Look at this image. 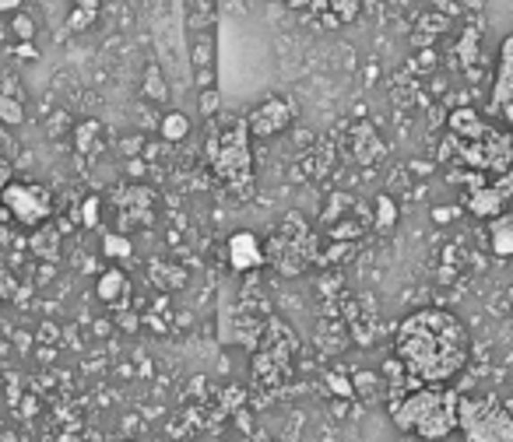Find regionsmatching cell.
Here are the masks:
<instances>
[{
    "mask_svg": "<svg viewBox=\"0 0 513 442\" xmlns=\"http://www.w3.org/2000/svg\"><path fill=\"white\" fill-rule=\"evenodd\" d=\"M503 201H507L503 190H496V186H478L468 197V207L474 214H482V218H500V214H503Z\"/></svg>",
    "mask_w": 513,
    "mask_h": 442,
    "instance_id": "10",
    "label": "cell"
},
{
    "mask_svg": "<svg viewBox=\"0 0 513 442\" xmlns=\"http://www.w3.org/2000/svg\"><path fill=\"white\" fill-rule=\"evenodd\" d=\"M264 264V246L256 239L254 232H236L232 239H229V267L232 271H239V274H247V271H254Z\"/></svg>",
    "mask_w": 513,
    "mask_h": 442,
    "instance_id": "9",
    "label": "cell"
},
{
    "mask_svg": "<svg viewBox=\"0 0 513 442\" xmlns=\"http://www.w3.org/2000/svg\"><path fill=\"white\" fill-rule=\"evenodd\" d=\"M394 355L419 383H450L468 365L471 337L454 313L419 309L397 323Z\"/></svg>",
    "mask_w": 513,
    "mask_h": 442,
    "instance_id": "1",
    "label": "cell"
},
{
    "mask_svg": "<svg viewBox=\"0 0 513 442\" xmlns=\"http://www.w3.org/2000/svg\"><path fill=\"white\" fill-rule=\"evenodd\" d=\"M99 299L106 302V306H124L127 302V291H130V284H127V274L124 271H106L102 278H99Z\"/></svg>",
    "mask_w": 513,
    "mask_h": 442,
    "instance_id": "11",
    "label": "cell"
},
{
    "mask_svg": "<svg viewBox=\"0 0 513 442\" xmlns=\"http://www.w3.org/2000/svg\"><path fill=\"white\" fill-rule=\"evenodd\" d=\"M309 253H313V239H309L302 218L300 214H289L278 225V232L271 236V242H267L264 260H271L282 274H300L302 267L309 264Z\"/></svg>",
    "mask_w": 513,
    "mask_h": 442,
    "instance_id": "5",
    "label": "cell"
},
{
    "mask_svg": "<svg viewBox=\"0 0 513 442\" xmlns=\"http://www.w3.org/2000/svg\"><path fill=\"white\" fill-rule=\"evenodd\" d=\"M22 0H0V11H14Z\"/></svg>",
    "mask_w": 513,
    "mask_h": 442,
    "instance_id": "20",
    "label": "cell"
},
{
    "mask_svg": "<svg viewBox=\"0 0 513 442\" xmlns=\"http://www.w3.org/2000/svg\"><path fill=\"white\" fill-rule=\"evenodd\" d=\"M14 25H18V32H22V36H29V29H32V25H29V22H25V18H18V22H14Z\"/></svg>",
    "mask_w": 513,
    "mask_h": 442,
    "instance_id": "19",
    "label": "cell"
},
{
    "mask_svg": "<svg viewBox=\"0 0 513 442\" xmlns=\"http://www.w3.org/2000/svg\"><path fill=\"white\" fill-rule=\"evenodd\" d=\"M102 249H106V256H130V239L127 236H106V242H102Z\"/></svg>",
    "mask_w": 513,
    "mask_h": 442,
    "instance_id": "15",
    "label": "cell"
},
{
    "mask_svg": "<svg viewBox=\"0 0 513 442\" xmlns=\"http://www.w3.org/2000/svg\"><path fill=\"white\" fill-rule=\"evenodd\" d=\"M7 183H11V165L0 159V194H4ZM4 214H7V211H4V204H0V218H4Z\"/></svg>",
    "mask_w": 513,
    "mask_h": 442,
    "instance_id": "17",
    "label": "cell"
},
{
    "mask_svg": "<svg viewBox=\"0 0 513 442\" xmlns=\"http://www.w3.org/2000/svg\"><path fill=\"white\" fill-rule=\"evenodd\" d=\"M390 221H394V204L387 201V197H380V225H390Z\"/></svg>",
    "mask_w": 513,
    "mask_h": 442,
    "instance_id": "18",
    "label": "cell"
},
{
    "mask_svg": "<svg viewBox=\"0 0 513 442\" xmlns=\"http://www.w3.org/2000/svg\"><path fill=\"white\" fill-rule=\"evenodd\" d=\"M82 218H85V225H99V197H88L82 204Z\"/></svg>",
    "mask_w": 513,
    "mask_h": 442,
    "instance_id": "16",
    "label": "cell"
},
{
    "mask_svg": "<svg viewBox=\"0 0 513 442\" xmlns=\"http://www.w3.org/2000/svg\"><path fill=\"white\" fill-rule=\"evenodd\" d=\"M492 109L513 126V36L500 46V64H496V84H492Z\"/></svg>",
    "mask_w": 513,
    "mask_h": 442,
    "instance_id": "7",
    "label": "cell"
},
{
    "mask_svg": "<svg viewBox=\"0 0 513 442\" xmlns=\"http://www.w3.org/2000/svg\"><path fill=\"white\" fill-rule=\"evenodd\" d=\"M190 134V120L183 117V113H170L166 120H162V137L166 141H183Z\"/></svg>",
    "mask_w": 513,
    "mask_h": 442,
    "instance_id": "13",
    "label": "cell"
},
{
    "mask_svg": "<svg viewBox=\"0 0 513 442\" xmlns=\"http://www.w3.org/2000/svg\"><path fill=\"white\" fill-rule=\"evenodd\" d=\"M489 242L496 256H513V211H503L489 225Z\"/></svg>",
    "mask_w": 513,
    "mask_h": 442,
    "instance_id": "12",
    "label": "cell"
},
{
    "mask_svg": "<svg viewBox=\"0 0 513 442\" xmlns=\"http://www.w3.org/2000/svg\"><path fill=\"white\" fill-rule=\"evenodd\" d=\"M390 421L415 439H447L457 429V394L443 390V383H422L408 397L390 403Z\"/></svg>",
    "mask_w": 513,
    "mask_h": 442,
    "instance_id": "2",
    "label": "cell"
},
{
    "mask_svg": "<svg viewBox=\"0 0 513 442\" xmlns=\"http://www.w3.org/2000/svg\"><path fill=\"white\" fill-rule=\"evenodd\" d=\"M247 123H250L254 137H274V134H282L292 123V106L285 99H264L254 113L247 117Z\"/></svg>",
    "mask_w": 513,
    "mask_h": 442,
    "instance_id": "8",
    "label": "cell"
},
{
    "mask_svg": "<svg viewBox=\"0 0 513 442\" xmlns=\"http://www.w3.org/2000/svg\"><path fill=\"white\" fill-rule=\"evenodd\" d=\"M22 117H25V113H22V106H18L11 95H0V120L14 126V123H22Z\"/></svg>",
    "mask_w": 513,
    "mask_h": 442,
    "instance_id": "14",
    "label": "cell"
},
{
    "mask_svg": "<svg viewBox=\"0 0 513 442\" xmlns=\"http://www.w3.org/2000/svg\"><path fill=\"white\" fill-rule=\"evenodd\" d=\"M457 432L465 442H513V411L500 397H457Z\"/></svg>",
    "mask_w": 513,
    "mask_h": 442,
    "instance_id": "4",
    "label": "cell"
},
{
    "mask_svg": "<svg viewBox=\"0 0 513 442\" xmlns=\"http://www.w3.org/2000/svg\"><path fill=\"white\" fill-rule=\"evenodd\" d=\"M0 204H4V211H7L14 221H22L25 229L43 225L46 218L53 214V197H49V190L39 186V183H18V179H11V183L4 186V194H0Z\"/></svg>",
    "mask_w": 513,
    "mask_h": 442,
    "instance_id": "6",
    "label": "cell"
},
{
    "mask_svg": "<svg viewBox=\"0 0 513 442\" xmlns=\"http://www.w3.org/2000/svg\"><path fill=\"white\" fill-rule=\"evenodd\" d=\"M208 161L222 183L247 194L254 183V152H250V123L229 120L208 137Z\"/></svg>",
    "mask_w": 513,
    "mask_h": 442,
    "instance_id": "3",
    "label": "cell"
}]
</instances>
